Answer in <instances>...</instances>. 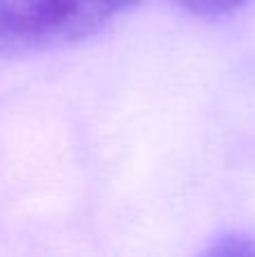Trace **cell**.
<instances>
[{"label":"cell","mask_w":255,"mask_h":257,"mask_svg":"<svg viewBox=\"0 0 255 257\" xmlns=\"http://www.w3.org/2000/svg\"><path fill=\"white\" fill-rule=\"evenodd\" d=\"M140 0H0V52L66 48L134 9Z\"/></svg>","instance_id":"6da1fadb"},{"label":"cell","mask_w":255,"mask_h":257,"mask_svg":"<svg viewBox=\"0 0 255 257\" xmlns=\"http://www.w3.org/2000/svg\"><path fill=\"white\" fill-rule=\"evenodd\" d=\"M185 9H190L197 16H224L235 9L244 7L248 0H179Z\"/></svg>","instance_id":"7a4b0ae2"}]
</instances>
